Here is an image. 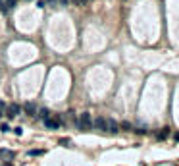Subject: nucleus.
Segmentation results:
<instances>
[{
	"label": "nucleus",
	"mask_w": 179,
	"mask_h": 166,
	"mask_svg": "<svg viewBox=\"0 0 179 166\" xmlns=\"http://www.w3.org/2000/svg\"><path fill=\"white\" fill-rule=\"evenodd\" d=\"M75 124H77V128L81 129V131H89V129H93V118H91V114L83 112Z\"/></svg>",
	"instance_id": "f257e3e1"
},
{
	"label": "nucleus",
	"mask_w": 179,
	"mask_h": 166,
	"mask_svg": "<svg viewBox=\"0 0 179 166\" xmlns=\"http://www.w3.org/2000/svg\"><path fill=\"white\" fill-rule=\"evenodd\" d=\"M44 122V126L48 128V129H58L60 128V116H56V118H46V120H43Z\"/></svg>",
	"instance_id": "f03ea898"
},
{
	"label": "nucleus",
	"mask_w": 179,
	"mask_h": 166,
	"mask_svg": "<svg viewBox=\"0 0 179 166\" xmlns=\"http://www.w3.org/2000/svg\"><path fill=\"white\" fill-rule=\"evenodd\" d=\"M106 131L118 133V131H119V124L116 122V120H112V118H106Z\"/></svg>",
	"instance_id": "7ed1b4c3"
},
{
	"label": "nucleus",
	"mask_w": 179,
	"mask_h": 166,
	"mask_svg": "<svg viewBox=\"0 0 179 166\" xmlns=\"http://www.w3.org/2000/svg\"><path fill=\"white\" fill-rule=\"evenodd\" d=\"M93 128L100 129V131H106V118H102V116H96V118L93 120Z\"/></svg>",
	"instance_id": "20e7f679"
},
{
	"label": "nucleus",
	"mask_w": 179,
	"mask_h": 166,
	"mask_svg": "<svg viewBox=\"0 0 179 166\" xmlns=\"http://www.w3.org/2000/svg\"><path fill=\"white\" fill-rule=\"evenodd\" d=\"M19 112H21V106H19V105H15V102L8 106V118H15Z\"/></svg>",
	"instance_id": "39448f33"
},
{
	"label": "nucleus",
	"mask_w": 179,
	"mask_h": 166,
	"mask_svg": "<svg viewBox=\"0 0 179 166\" xmlns=\"http://www.w3.org/2000/svg\"><path fill=\"white\" fill-rule=\"evenodd\" d=\"M0 158H2V160H14L15 153L10 151V149H0Z\"/></svg>",
	"instance_id": "423d86ee"
},
{
	"label": "nucleus",
	"mask_w": 179,
	"mask_h": 166,
	"mask_svg": "<svg viewBox=\"0 0 179 166\" xmlns=\"http://www.w3.org/2000/svg\"><path fill=\"white\" fill-rule=\"evenodd\" d=\"M23 110L27 112V116H37V108H35L33 102H25V105H23Z\"/></svg>",
	"instance_id": "0eeeda50"
},
{
	"label": "nucleus",
	"mask_w": 179,
	"mask_h": 166,
	"mask_svg": "<svg viewBox=\"0 0 179 166\" xmlns=\"http://www.w3.org/2000/svg\"><path fill=\"white\" fill-rule=\"evenodd\" d=\"M29 157H41V154H44L43 149H31V151H27Z\"/></svg>",
	"instance_id": "6e6552de"
},
{
	"label": "nucleus",
	"mask_w": 179,
	"mask_h": 166,
	"mask_svg": "<svg viewBox=\"0 0 179 166\" xmlns=\"http://www.w3.org/2000/svg\"><path fill=\"white\" fill-rule=\"evenodd\" d=\"M15 4H18V0H6V2H4V10H12L14 6H15Z\"/></svg>",
	"instance_id": "1a4fd4ad"
},
{
	"label": "nucleus",
	"mask_w": 179,
	"mask_h": 166,
	"mask_svg": "<svg viewBox=\"0 0 179 166\" xmlns=\"http://www.w3.org/2000/svg\"><path fill=\"white\" fill-rule=\"evenodd\" d=\"M168 133H170V128H162V131H158V139H166L168 137Z\"/></svg>",
	"instance_id": "9d476101"
},
{
	"label": "nucleus",
	"mask_w": 179,
	"mask_h": 166,
	"mask_svg": "<svg viewBox=\"0 0 179 166\" xmlns=\"http://www.w3.org/2000/svg\"><path fill=\"white\" fill-rule=\"evenodd\" d=\"M37 116H39L41 120H46V118H48L50 114H48V110H46V108H41V110H39V114H37Z\"/></svg>",
	"instance_id": "9b49d317"
},
{
	"label": "nucleus",
	"mask_w": 179,
	"mask_h": 166,
	"mask_svg": "<svg viewBox=\"0 0 179 166\" xmlns=\"http://www.w3.org/2000/svg\"><path fill=\"white\" fill-rule=\"evenodd\" d=\"M58 143H60L62 147H67V145L71 143V139H70V137H62V139H60V141H58Z\"/></svg>",
	"instance_id": "f8f14e48"
},
{
	"label": "nucleus",
	"mask_w": 179,
	"mask_h": 166,
	"mask_svg": "<svg viewBox=\"0 0 179 166\" xmlns=\"http://www.w3.org/2000/svg\"><path fill=\"white\" fill-rule=\"evenodd\" d=\"M75 6H85V4H89V0H71Z\"/></svg>",
	"instance_id": "ddd939ff"
},
{
	"label": "nucleus",
	"mask_w": 179,
	"mask_h": 166,
	"mask_svg": "<svg viewBox=\"0 0 179 166\" xmlns=\"http://www.w3.org/2000/svg\"><path fill=\"white\" fill-rule=\"evenodd\" d=\"M119 128H123V129H127V131H131V129H133V126H131L129 122H122V126Z\"/></svg>",
	"instance_id": "4468645a"
},
{
	"label": "nucleus",
	"mask_w": 179,
	"mask_h": 166,
	"mask_svg": "<svg viewBox=\"0 0 179 166\" xmlns=\"http://www.w3.org/2000/svg\"><path fill=\"white\" fill-rule=\"evenodd\" d=\"M4 112H6V102H4L2 98H0V116H2Z\"/></svg>",
	"instance_id": "2eb2a0df"
},
{
	"label": "nucleus",
	"mask_w": 179,
	"mask_h": 166,
	"mask_svg": "<svg viewBox=\"0 0 179 166\" xmlns=\"http://www.w3.org/2000/svg\"><path fill=\"white\" fill-rule=\"evenodd\" d=\"M0 131H4V133L10 131V126H8V124H2V126H0Z\"/></svg>",
	"instance_id": "dca6fc26"
},
{
	"label": "nucleus",
	"mask_w": 179,
	"mask_h": 166,
	"mask_svg": "<svg viewBox=\"0 0 179 166\" xmlns=\"http://www.w3.org/2000/svg\"><path fill=\"white\" fill-rule=\"evenodd\" d=\"M56 2H58V4H60V6H67V4H70V2H71V0H56Z\"/></svg>",
	"instance_id": "f3484780"
},
{
	"label": "nucleus",
	"mask_w": 179,
	"mask_h": 166,
	"mask_svg": "<svg viewBox=\"0 0 179 166\" xmlns=\"http://www.w3.org/2000/svg\"><path fill=\"white\" fill-rule=\"evenodd\" d=\"M44 6H46L44 0H37V8H44Z\"/></svg>",
	"instance_id": "a211bd4d"
},
{
	"label": "nucleus",
	"mask_w": 179,
	"mask_h": 166,
	"mask_svg": "<svg viewBox=\"0 0 179 166\" xmlns=\"http://www.w3.org/2000/svg\"><path fill=\"white\" fill-rule=\"evenodd\" d=\"M14 133H15V135H21V133H23V129H21V126H19V128H15V129H14Z\"/></svg>",
	"instance_id": "6ab92c4d"
},
{
	"label": "nucleus",
	"mask_w": 179,
	"mask_h": 166,
	"mask_svg": "<svg viewBox=\"0 0 179 166\" xmlns=\"http://www.w3.org/2000/svg\"><path fill=\"white\" fill-rule=\"evenodd\" d=\"M46 2H48V4H52V6H54V4H58L56 0H46Z\"/></svg>",
	"instance_id": "aec40b11"
},
{
	"label": "nucleus",
	"mask_w": 179,
	"mask_h": 166,
	"mask_svg": "<svg viewBox=\"0 0 179 166\" xmlns=\"http://www.w3.org/2000/svg\"><path fill=\"white\" fill-rule=\"evenodd\" d=\"M2 166H14V164H12V162H4Z\"/></svg>",
	"instance_id": "412c9836"
},
{
	"label": "nucleus",
	"mask_w": 179,
	"mask_h": 166,
	"mask_svg": "<svg viewBox=\"0 0 179 166\" xmlns=\"http://www.w3.org/2000/svg\"><path fill=\"white\" fill-rule=\"evenodd\" d=\"M175 139H177V141H179V131H177V133H175Z\"/></svg>",
	"instance_id": "4be33fe9"
},
{
	"label": "nucleus",
	"mask_w": 179,
	"mask_h": 166,
	"mask_svg": "<svg viewBox=\"0 0 179 166\" xmlns=\"http://www.w3.org/2000/svg\"><path fill=\"white\" fill-rule=\"evenodd\" d=\"M0 8H2V0H0Z\"/></svg>",
	"instance_id": "5701e85b"
}]
</instances>
